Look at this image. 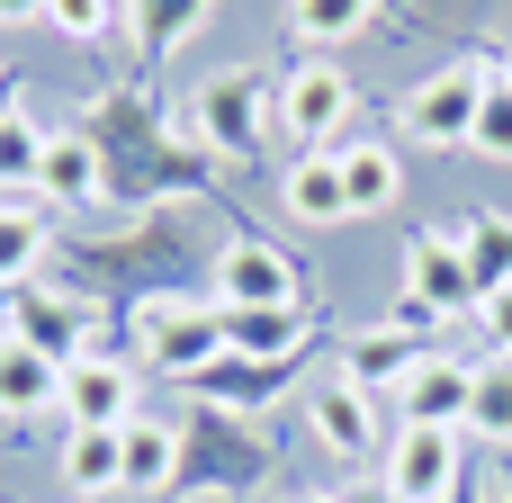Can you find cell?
I'll return each instance as SVG.
<instances>
[{
  "label": "cell",
  "instance_id": "obj_33",
  "mask_svg": "<svg viewBox=\"0 0 512 503\" xmlns=\"http://www.w3.org/2000/svg\"><path fill=\"white\" fill-rule=\"evenodd\" d=\"M27 18H45V0H0V27H27Z\"/></svg>",
  "mask_w": 512,
  "mask_h": 503
},
{
  "label": "cell",
  "instance_id": "obj_14",
  "mask_svg": "<svg viewBox=\"0 0 512 503\" xmlns=\"http://www.w3.org/2000/svg\"><path fill=\"white\" fill-rule=\"evenodd\" d=\"M135 414H144V405H135V369H126V360L90 351V360L63 369V423H72V432H126Z\"/></svg>",
  "mask_w": 512,
  "mask_h": 503
},
{
  "label": "cell",
  "instance_id": "obj_29",
  "mask_svg": "<svg viewBox=\"0 0 512 503\" xmlns=\"http://www.w3.org/2000/svg\"><path fill=\"white\" fill-rule=\"evenodd\" d=\"M468 432L486 450H512V360H486L477 369V405H468Z\"/></svg>",
  "mask_w": 512,
  "mask_h": 503
},
{
  "label": "cell",
  "instance_id": "obj_30",
  "mask_svg": "<svg viewBox=\"0 0 512 503\" xmlns=\"http://www.w3.org/2000/svg\"><path fill=\"white\" fill-rule=\"evenodd\" d=\"M45 18H54V36H72V45H108L117 18H126V0H45Z\"/></svg>",
  "mask_w": 512,
  "mask_h": 503
},
{
  "label": "cell",
  "instance_id": "obj_24",
  "mask_svg": "<svg viewBox=\"0 0 512 503\" xmlns=\"http://www.w3.org/2000/svg\"><path fill=\"white\" fill-rule=\"evenodd\" d=\"M180 486V423L135 414L126 423V495H171Z\"/></svg>",
  "mask_w": 512,
  "mask_h": 503
},
{
  "label": "cell",
  "instance_id": "obj_19",
  "mask_svg": "<svg viewBox=\"0 0 512 503\" xmlns=\"http://www.w3.org/2000/svg\"><path fill=\"white\" fill-rule=\"evenodd\" d=\"M279 207L297 216V225H351V198H342V162L333 153H297L288 171H279Z\"/></svg>",
  "mask_w": 512,
  "mask_h": 503
},
{
  "label": "cell",
  "instance_id": "obj_11",
  "mask_svg": "<svg viewBox=\"0 0 512 503\" xmlns=\"http://www.w3.org/2000/svg\"><path fill=\"white\" fill-rule=\"evenodd\" d=\"M405 306H423L432 324H459V315H477V306H486L450 225H423V234L405 243Z\"/></svg>",
  "mask_w": 512,
  "mask_h": 503
},
{
  "label": "cell",
  "instance_id": "obj_3",
  "mask_svg": "<svg viewBox=\"0 0 512 503\" xmlns=\"http://www.w3.org/2000/svg\"><path fill=\"white\" fill-rule=\"evenodd\" d=\"M270 117H279V72H261V63H225V72H207L198 99H189V135H198L216 162H261Z\"/></svg>",
  "mask_w": 512,
  "mask_h": 503
},
{
  "label": "cell",
  "instance_id": "obj_39",
  "mask_svg": "<svg viewBox=\"0 0 512 503\" xmlns=\"http://www.w3.org/2000/svg\"><path fill=\"white\" fill-rule=\"evenodd\" d=\"M0 90H9V81H0Z\"/></svg>",
  "mask_w": 512,
  "mask_h": 503
},
{
  "label": "cell",
  "instance_id": "obj_38",
  "mask_svg": "<svg viewBox=\"0 0 512 503\" xmlns=\"http://www.w3.org/2000/svg\"><path fill=\"white\" fill-rule=\"evenodd\" d=\"M504 90H512V54H504Z\"/></svg>",
  "mask_w": 512,
  "mask_h": 503
},
{
  "label": "cell",
  "instance_id": "obj_32",
  "mask_svg": "<svg viewBox=\"0 0 512 503\" xmlns=\"http://www.w3.org/2000/svg\"><path fill=\"white\" fill-rule=\"evenodd\" d=\"M477 324H486V351H495V360H512V288H495V297L477 306Z\"/></svg>",
  "mask_w": 512,
  "mask_h": 503
},
{
  "label": "cell",
  "instance_id": "obj_31",
  "mask_svg": "<svg viewBox=\"0 0 512 503\" xmlns=\"http://www.w3.org/2000/svg\"><path fill=\"white\" fill-rule=\"evenodd\" d=\"M468 153H486V162H512V90L495 81L486 90V108H477V144Z\"/></svg>",
  "mask_w": 512,
  "mask_h": 503
},
{
  "label": "cell",
  "instance_id": "obj_35",
  "mask_svg": "<svg viewBox=\"0 0 512 503\" xmlns=\"http://www.w3.org/2000/svg\"><path fill=\"white\" fill-rule=\"evenodd\" d=\"M297 503H351V495H324V486H306V495H297Z\"/></svg>",
  "mask_w": 512,
  "mask_h": 503
},
{
  "label": "cell",
  "instance_id": "obj_7",
  "mask_svg": "<svg viewBox=\"0 0 512 503\" xmlns=\"http://www.w3.org/2000/svg\"><path fill=\"white\" fill-rule=\"evenodd\" d=\"M9 342H27V351H45L54 369H72V360H90L99 351V306L90 297H72V288H9V324H0Z\"/></svg>",
  "mask_w": 512,
  "mask_h": 503
},
{
  "label": "cell",
  "instance_id": "obj_9",
  "mask_svg": "<svg viewBox=\"0 0 512 503\" xmlns=\"http://www.w3.org/2000/svg\"><path fill=\"white\" fill-rule=\"evenodd\" d=\"M432 333H441V324H432L423 306H396L387 324H369V333H342V351H333V378H351V387H369V396H378V387H405V378H414V360L432 351Z\"/></svg>",
  "mask_w": 512,
  "mask_h": 503
},
{
  "label": "cell",
  "instance_id": "obj_2",
  "mask_svg": "<svg viewBox=\"0 0 512 503\" xmlns=\"http://www.w3.org/2000/svg\"><path fill=\"white\" fill-rule=\"evenodd\" d=\"M189 279H198V261H189V243H180V225H171L162 207L135 216L117 243H72V297H90V306L117 297V288H126L135 306H144V297H198Z\"/></svg>",
  "mask_w": 512,
  "mask_h": 503
},
{
  "label": "cell",
  "instance_id": "obj_4",
  "mask_svg": "<svg viewBox=\"0 0 512 503\" xmlns=\"http://www.w3.org/2000/svg\"><path fill=\"white\" fill-rule=\"evenodd\" d=\"M126 333H135V360L153 369V378H198L216 351H225V306L216 297H144L135 315H126Z\"/></svg>",
  "mask_w": 512,
  "mask_h": 503
},
{
  "label": "cell",
  "instance_id": "obj_5",
  "mask_svg": "<svg viewBox=\"0 0 512 503\" xmlns=\"http://www.w3.org/2000/svg\"><path fill=\"white\" fill-rule=\"evenodd\" d=\"M270 468H279V450L252 441V414H225V405L180 414V477H198V486H216V495H243V486H261Z\"/></svg>",
  "mask_w": 512,
  "mask_h": 503
},
{
  "label": "cell",
  "instance_id": "obj_27",
  "mask_svg": "<svg viewBox=\"0 0 512 503\" xmlns=\"http://www.w3.org/2000/svg\"><path fill=\"white\" fill-rule=\"evenodd\" d=\"M54 252V225L18 198H0V288H27V270Z\"/></svg>",
  "mask_w": 512,
  "mask_h": 503
},
{
  "label": "cell",
  "instance_id": "obj_12",
  "mask_svg": "<svg viewBox=\"0 0 512 503\" xmlns=\"http://www.w3.org/2000/svg\"><path fill=\"white\" fill-rule=\"evenodd\" d=\"M396 503H450L468 486V459H459V432H396L387 441V477Z\"/></svg>",
  "mask_w": 512,
  "mask_h": 503
},
{
  "label": "cell",
  "instance_id": "obj_15",
  "mask_svg": "<svg viewBox=\"0 0 512 503\" xmlns=\"http://www.w3.org/2000/svg\"><path fill=\"white\" fill-rule=\"evenodd\" d=\"M288 387H297V360H243V351H216L189 378V396L198 405H225V414H270Z\"/></svg>",
  "mask_w": 512,
  "mask_h": 503
},
{
  "label": "cell",
  "instance_id": "obj_16",
  "mask_svg": "<svg viewBox=\"0 0 512 503\" xmlns=\"http://www.w3.org/2000/svg\"><path fill=\"white\" fill-rule=\"evenodd\" d=\"M306 423H315V441L333 459H369L378 450V396L351 387V378H315L306 387Z\"/></svg>",
  "mask_w": 512,
  "mask_h": 503
},
{
  "label": "cell",
  "instance_id": "obj_26",
  "mask_svg": "<svg viewBox=\"0 0 512 503\" xmlns=\"http://www.w3.org/2000/svg\"><path fill=\"white\" fill-rule=\"evenodd\" d=\"M288 27H297V45H351V36H369L378 27V0H288Z\"/></svg>",
  "mask_w": 512,
  "mask_h": 503
},
{
  "label": "cell",
  "instance_id": "obj_22",
  "mask_svg": "<svg viewBox=\"0 0 512 503\" xmlns=\"http://www.w3.org/2000/svg\"><path fill=\"white\" fill-rule=\"evenodd\" d=\"M54 477H63L81 503L126 495V432H63V450H54Z\"/></svg>",
  "mask_w": 512,
  "mask_h": 503
},
{
  "label": "cell",
  "instance_id": "obj_25",
  "mask_svg": "<svg viewBox=\"0 0 512 503\" xmlns=\"http://www.w3.org/2000/svg\"><path fill=\"white\" fill-rule=\"evenodd\" d=\"M450 234H459V252H468V279H477V297L512 288V207H486V216H459Z\"/></svg>",
  "mask_w": 512,
  "mask_h": 503
},
{
  "label": "cell",
  "instance_id": "obj_28",
  "mask_svg": "<svg viewBox=\"0 0 512 503\" xmlns=\"http://www.w3.org/2000/svg\"><path fill=\"white\" fill-rule=\"evenodd\" d=\"M45 144H54V135H45L27 108H9V126H0V198H9V189H36V180H45Z\"/></svg>",
  "mask_w": 512,
  "mask_h": 503
},
{
  "label": "cell",
  "instance_id": "obj_13",
  "mask_svg": "<svg viewBox=\"0 0 512 503\" xmlns=\"http://www.w3.org/2000/svg\"><path fill=\"white\" fill-rule=\"evenodd\" d=\"M468 405H477V369L450 360V351H423L414 378L396 387V414L405 432H468Z\"/></svg>",
  "mask_w": 512,
  "mask_h": 503
},
{
  "label": "cell",
  "instance_id": "obj_37",
  "mask_svg": "<svg viewBox=\"0 0 512 503\" xmlns=\"http://www.w3.org/2000/svg\"><path fill=\"white\" fill-rule=\"evenodd\" d=\"M9 108H18V99H9V90H0V126H9Z\"/></svg>",
  "mask_w": 512,
  "mask_h": 503
},
{
  "label": "cell",
  "instance_id": "obj_20",
  "mask_svg": "<svg viewBox=\"0 0 512 503\" xmlns=\"http://www.w3.org/2000/svg\"><path fill=\"white\" fill-rule=\"evenodd\" d=\"M0 414L9 423H36V414H63V369L27 342L0 333Z\"/></svg>",
  "mask_w": 512,
  "mask_h": 503
},
{
  "label": "cell",
  "instance_id": "obj_18",
  "mask_svg": "<svg viewBox=\"0 0 512 503\" xmlns=\"http://www.w3.org/2000/svg\"><path fill=\"white\" fill-rule=\"evenodd\" d=\"M333 162H342V198H351V216H387V207H396V189H405L396 144H378V135H342Z\"/></svg>",
  "mask_w": 512,
  "mask_h": 503
},
{
  "label": "cell",
  "instance_id": "obj_34",
  "mask_svg": "<svg viewBox=\"0 0 512 503\" xmlns=\"http://www.w3.org/2000/svg\"><path fill=\"white\" fill-rule=\"evenodd\" d=\"M495 503H512V450H495Z\"/></svg>",
  "mask_w": 512,
  "mask_h": 503
},
{
  "label": "cell",
  "instance_id": "obj_36",
  "mask_svg": "<svg viewBox=\"0 0 512 503\" xmlns=\"http://www.w3.org/2000/svg\"><path fill=\"white\" fill-rule=\"evenodd\" d=\"M351 503H396V495H387V486H369V495H351Z\"/></svg>",
  "mask_w": 512,
  "mask_h": 503
},
{
  "label": "cell",
  "instance_id": "obj_21",
  "mask_svg": "<svg viewBox=\"0 0 512 503\" xmlns=\"http://www.w3.org/2000/svg\"><path fill=\"white\" fill-rule=\"evenodd\" d=\"M207 9L216 0H126V36H135V63L144 72H162L198 27H207Z\"/></svg>",
  "mask_w": 512,
  "mask_h": 503
},
{
  "label": "cell",
  "instance_id": "obj_1",
  "mask_svg": "<svg viewBox=\"0 0 512 503\" xmlns=\"http://www.w3.org/2000/svg\"><path fill=\"white\" fill-rule=\"evenodd\" d=\"M81 135L99 144V171H108V198L117 207H171V198H207L216 189V153L180 126H162V108L144 90H99L81 108Z\"/></svg>",
  "mask_w": 512,
  "mask_h": 503
},
{
  "label": "cell",
  "instance_id": "obj_23",
  "mask_svg": "<svg viewBox=\"0 0 512 503\" xmlns=\"http://www.w3.org/2000/svg\"><path fill=\"white\" fill-rule=\"evenodd\" d=\"M36 198H54V207H99V198H108L99 144H90L81 126H63V135L45 144V180H36Z\"/></svg>",
  "mask_w": 512,
  "mask_h": 503
},
{
  "label": "cell",
  "instance_id": "obj_17",
  "mask_svg": "<svg viewBox=\"0 0 512 503\" xmlns=\"http://www.w3.org/2000/svg\"><path fill=\"white\" fill-rule=\"evenodd\" d=\"M315 342V306H225V351L243 360H297Z\"/></svg>",
  "mask_w": 512,
  "mask_h": 503
},
{
  "label": "cell",
  "instance_id": "obj_8",
  "mask_svg": "<svg viewBox=\"0 0 512 503\" xmlns=\"http://www.w3.org/2000/svg\"><path fill=\"white\" fill-rule=\"evenodd\" d=\"M207 297H216V306H315V297H306V270H297L279 243H261V234H234V243L207 261Z\"/></svg>",
  "mask_w": 512,
  "mask_h": 503
},
{
  "label": "cell",
  "instance_id": "obj_6",
  "mask_svg": "<svg viewBox=\"0 0 512 503\" xmlns=\"http://www.w3.org/2000/svg\"><path fill=\"white\" fill-rule=\"evenodd\" d=\"M504 81V63H441L423 90H405V135L423 153H468L477 144V108Z\"/></svg>",
  "mask_w": 512,
  "mask_h": 503
},
{
  "label": "cell",
  "instance_id": "obj_10",
  "mask_svg": "<svg viewBox=\"0 0 512 503\" xmlns=\"http://www.w3.org/2000/svg\"><path fill=\"white\" fill-rule=\"evenodd\" d=\"M351 108H360V90H351L342 63H297V72H279V126H288L306 153H333L342 126H351Z\"/></svg>",
  "mask_w": 512,
  "mask_h": 503
}]
</instances>
